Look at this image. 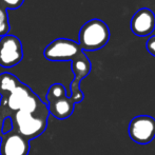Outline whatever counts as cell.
Listing matches in <instances>:
<instances>
[{
	"instance_id": "1",
	"label": "cell",
	"mask_w": 155,
	"mask_h": 155,
	"mask_svg": "<svg viewBox=\"0 0 155 155\" xmlns=\"http://www.w3.org/2000/svg\"><path fill=\"white\" fill-rule=\"evenodd\" d=\"M110 30L107 23L97 18L87 21L78 35V45L82 51H97L109 42Z\"/></svg>"
},
{
	"instance_id": "2",
	"label": "cell",
	"mask_w": 155,
	"mask_h": 155,
	"mask_svg": "<svg viewBox=\"0 0 155 155\" xmlns=\"http://www.w3.org/2000/svg\"><path fill=\"white\" fill-rule=\"evenodd\" d=\"M49 114V110L37 112L35 114L19 110L14 114V128L21 136L29 140L37 138L47 129Z\"/></svg>"
},
{
	"instance_id": "3",
	"label": "cell",
	"mask_w": 155,
	"mask_h": 155,
	"mask_svg": "<svg viewBox=\"0 0 155 155\" xmlns=\"http://www.w3.org/2000/svg\"><path fill=\"white\" fill-rule=\"evenodd\" d=\"M82 52L78 42L68 38H57L45 47L43 55L50 61H72Z\"/></svg>"
},
{
	"instance_id": "4",
	"label": "cell",
	"mask_w": 155,
	"mask_h": 155,
	"mask_svg": "<svg viewBox=\"0 0 155 155\" xmlns=\"http://www.w3.org/2000/svg\"><path fill=\"white\" fill-rule=\"evenodd\" d=\"M22 58V43L18 37L10 34L0 37V67L10 69L20 63Z\"/></svg>"
},
{
	"instance_id": "5",
	"label": "cell",
	"mask_w": 155,
	"mask_h": 155,
	"mask_svg": "<svg viewBox=\"0 0 155 155\" xmlns=\"http://www.w3.org/2000/svg\"><path fill=\"white\" fill-rule=\"evenodd\" d=\"M129 136L140 145L151 143L155 137V119L149 115H138L129 124Z\"/></svg>"
},
{
	"instance_id": "6",
	"label": "cell",
	"mask_w": 155,
	"mask_h": 155,
	"mask_svg": "<svg viewBox=\"0 0 155 155\" xmlns=\"http://www.w3.org/2000/svg\"><path fill=\"white\" fill-rule=\"evenodd\" d=\"M30 140L19 133L3 134L0 141V155H28Z\"/></svg>"
},
{
	"instance_id": "7",
	"label": "cell",
	"mask_w": 155,
	"mask_h": 155,
	"mask_svg": "<svg viewBox=\"0 0 155 155\" xmlns=\"http://www.w3.org/2000/svg\"><path fill=\"white\" fill-rule=\"evenodd\" d=\"M131 31L139 37L149 36L155 29V15L150 8H141L133 15L130 23Z\"/></svg>"
},
{
	"instance_id": "8",
	"label": "cell",
	"mask_w": 155,
	"mask_h": 155,
	"mask_svg": "<svg viewBox=\"0 0 155 155\" xmlns=\"http://www.w3.org/2000/svg\"><path fill=\"white\" fill-rule=\"evenodd\" d=\"M47 107L49 113L54 117L57 119H65L73 114L75 104L69 96H63L61 98L49 101Z\"/></svg>"
},
{
	"instance_id": "9",
	"label": "cell",
	"mask_w": 155,
	"mask_h": 155,
	"mask_svg": "<svg viewBox=\"0 0 155 155\" xmlns=\"http://www.w3.org/2000/svg\"><path fill=\"white\" fill-rule=\"evenodd\" d=\"M33 93V91L27 84L20 82L18 87L14 89L8 96H6V104L8 109L14 112H17L21 109L22 104L27 100V98Z\"/></svg>"
},
{
	"instance_id": "10",
	"label": "cell",
	"mask_w": 155,
	"mask_h": 155,
	"mask_svg": "<svg viewBox=\"0 0 155 155\" xmlns=\"http://www.w3.org/2000/svg\"><path fill=\"white\" fill-rule=\"evenodd\" d=\"M20 80L13 74L8 72L0 74V95L3 97L8 96L16 87L20 84Z\"/></svg>"
},
{
	"instance_id": "11",
	"label": "cell",
	"mask_w": 155,
	"mask_h": 155,
	"mask_svg": "<svg viewBox=\"0 0 155 155\" xmlns=\"http://www.w3.org/2000/svg\"><path fill=\"white\" fill-rule=\"evenodd\" d=\"M63 96H67V90H65L64 86L61 84H54L48 90L47 101H52V100L61 98Z\"/></svg>"
},
{
	"instance_id": "12",
	"label": "cell",
	"mask_w": 155,
	"mask_h": 155,
	"mask_svg": "<svg viewBox=\"0 0 155 155\" xmlns=\"http://www.w3.org/2000/svg\"><path fill=\"white\" fill-rule=\"evenodd\" d=\"M13 129H14V124H13L12 117H5L1 124V133L2 134H8V133L12 132Z\"/></svg>"
},
{
	"instance_id": "13",
	"label": "cell",
	"mask_w": 155,
	"mask_h": 155,
	"mask_svg": "<svg viewBox=\"0 0 155 155\" xmlns=\"http://www.w3.org/2000/svg\"><path fill=\"white\" fill-rule=\"evenodd\" d=\"M5 5L6 8H10V10H15V8H19L22 5L23 1L25 0H2Z\"/></svg>"
},
{
	"instance_id": "14",
	"label": "cell",
	"mask_w": 155,
	"mask_h": 155,
	"mask_svg": "<svg viewBox=\"0 0 155 155\" xmlns=\"http://www.w3.org/2000/svg\"><path fill=\"white\" fill-rule=\"evenodd\" d=\"M146 49H147V51L149 52L152 56H154L155 57V36H151L147 40V43H146Z\"/></svg>"
},
{
	"instance_id": "15",
	"label": "cell",
	"mask_w": 155,
	"mask_h": 155,
	"mask_svg": "<svg viewBox=\"0 0 155 155\" xmlns=\"http://www.w3.org/2000/svg\"><path fill=\"white\" fill-rule=\"evenodd\" d=\"M8 23V13L5 10L0 8V27L3 25Z\"/></svg>"
},
{
	"instance_id": "16",
	"label": "cell",
	"mask_w": 155,
	"mask_h": 155,
	"mask_svg": "<svg viewBox=\"0 0 155 155\" xmlns=\"http://www.w3.org/2000/svg\"><path fill=\"white\" fill-rule=\"evenodd\" d=\"M0 130H1V124H0Z\"/></svg>"
}]
</instances>
